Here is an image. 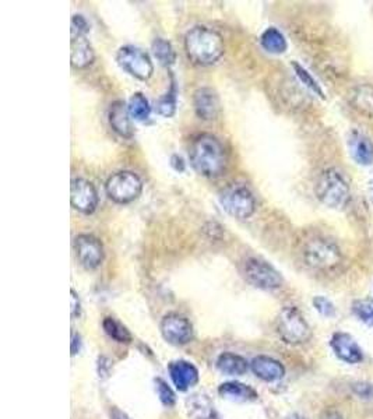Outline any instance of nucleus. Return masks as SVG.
I'll return each instance as SVG.
<instances>
[{
	"label": "nucleus",
	"mask_w": 373,
	"mask_h": 419,
	"mask_svg": "<svg viewBox=\"0 0 373 419\" xmlns=\"http://www.w3.org/2000/svg\"><path fill=\"white\" fill-rule=\"evenodd\" d=\"M193 170L204 178H218L226 168V153L221 142L208 133L197 136L189 149Z\"/></svg>",
	"instance_id": "1"
},
{
	"label": "nucleus",
	"mask_w": 373,
	"mask_h": 419,
	"mask_svg": "<svg viewBox=\"0 0 373 419\" xmlns=\"http://www.w3.org/2000/svg\"><path fill=\"white\" fill-rule=\"evenodd\" d=\"M187 57L200 66H210L221 59L225 52L222 36L204 25L193 27L185 35Z\"/></svg>",
	"instance_id": "2"
},
{
	"label": "nucleus",
	"mask_w": 373,
	"mask_h": 419,
	"mask_svg": "<svg viewBox=\"0 0 373 419\" xmlns=\"http://www.w3.org/2000/svg\"><path fill=\"white\" fill-rule=\"evenodd\" d=\"M318 200L329 209H343L350 200V186L340 171L329 168L323 171L315 185Z\"/></svg>",
	"instance_id": "3"
},
{
	"label": "nucleus",
	"mask_w": 373,
	"mask_h": 419,
	"mask_svg": "<svg viewBox=\"0 0 373 419\" xmlns=\"http://www.w3.org/2000/svg\"><path fill=\"white\" fill-rule=\"evenodd\" d=\"M304 261L313 270L329 271L340 266L343 254L340 247L325 236L311 238L302 249Z\"/></svg>",
	"instance_id": "4"
},
{
	"label": "nucleus",
	"mask_w": 373,
	"mask_h": 419,
	"mask_svg": "<svg viewBox=\"0 0 373 419\" xmlns=\"http://www.w3.org/2000/svg\"><path fill=\"white\" fill-rule=\"evenodd\" d=\"M277 333L290 345H299L309 341L312 333L308 322L295 306H285L277 316Z\"/></svg>",
	"instance_id": "5"
},
{
	"label": "nucleus",
	"mask_w": 373,
	"mask_h": 419,
	"mask_svg": "<svg viewBox=\"0 0 373 419\" xmlns=\"http://www.w3.org/2000/svg\"><path fill=\"white\" fill-rule=\"evenodd\" d=\"M143 191L140 177L132 171H121L109 177L105 184L108 198L118 205H128L135 202Z\"/></svg>",
	"instance_id": "6"
},
{
	"label": "nucleus",
	"mask_w": 373,
	"mask_h": 419,
	"mask_svg": "<svg viewBox=\"0 0 373 419\" xmlns=\"http://www.w3.org/2000/svg\"><path fill=\"white\" fill-rule=\"evenodd\" d=\"M219 205L224 211L236 218L246 219L256 210L253 193L243 185H231L219 193Z\"/></svg>",
	"instance_id": "7"
},
{
	"label": "nucleus",
	"mask_w": 373,
	"mask_h": 419,
	"mask_svg": "<svg viewBox=\"0 0 373 419\" xmlns=\"http://www.w3.org/2000/svg\"><path fill=\"white\" fill-rule=\"evenodd\" d=\"M116 63L122 70L142 81L149 80L154 73V64L150 55L133 45L122 46L118 50Z\"/></svg>",
	"instance_id": "8"
},
{
	"label": "nucleus",
	"mask_w": 373,
	"mask_h": 419,
	"mask_svg": "<svg viewBox=\"0 0 373 419\" xmlns=\"http://www.w3.org/2000/svg\"><path fill=\"white\" fill-rule=\"evenodd\" d=\"M242 273L246 281L259 289L273 291L281 288L284 284L281 274L271 264L256 257L245 260Z\"/></svg>",
	"instance_id": "9"
},
{
	"label": "nucleus",
	"mask_w": 373,
	"mask_h": 419,
	"mask_svg": "<svg viewBox=\"0 0 373 419\" xmlns=\"http://www.w3.org/2000/svg\"><path fill=\"white\" fill-rule=\"evenodd\" d=\"M73 247L77 261L86 270H95L104 261V246L94 235L81 233L76 236Z\"/></svg>",
	"instance_id": "10"
},
{
	"label": "nucleus",
	"mask_w": 373,
	"mask_h": 419,
	"mask_svg": "<svg viewBox=\"0 0 373 419\" xmlns=\"http://www.w3.org/2000/svg\"><path fill=\"white\" fill-rule=\"evenodd\" d=\"M161 334L172 345H185L193 338V327L185 316L168 313L161 320Z\"/></svg>",
	"instance_id": "11"
},
{
	"label": "nucleus",
	"mask_w": 373,
	"mask_h": 419,
	"mask_svg": "<svg viewBox=\"0 0 373 419\" xmlns=\"http://www.w3.org/2000/svg\"><path fill=\"white\" fill-rule=\"evenodd\" d=\"M70 202L73 209L83 214H93L98 206V193L95 186L83 178L72 181Z\"/></svg>",
	"instance_id": "12"
},
{
	"label": "nucleus",
	"mask_w": 373,
	"mask_h": 419,
	"mask_svg": "<svg viewBox=\"0 0 373 419\" xmlns=\"http://www.w3.org/2000/svg\"><path fill=\"white\" fill-rule=\"evenodd\" d=\"M193 107L196 115L203 121H214L221 111V102L218 94L210 87H201L196 90L193 95Z\"/></svg>",
	"instance_id": "13"
},
{
	"label": "nucleus",
	"mask_w": 373,
	"mask_h": 419,
	"mask_svg": "<svg viewBox=\"0 0 373 419\" xmlns=\"http://www.w3.org/2000/svg\"><path fill=\"white\" fill-rule=\"evenodd\" d=\"M330 345L339 359L346 364L355 365L364 359V354L353 336L347 333H336L332 337Z\"/></svg>",
	"instance_id": "14"
},
{
	"label": "nucleus",
	"mask_w": 373,
	"mask_h": 419,
	"mask_svg": "<svg viewBox=\"0 0 373 419\" xmlns=\"http://www.w3.org/2000/svg\"><path fill=\"white\" fill-rule=\"evenodd\" d=\"M108 121L115 133L125 139H132L135 135V128L132 123V116L129 114L128 105L123 101H115L108 112Z\"/></svg>",
	"instance_id": "15"
},
{
	"label": "nucleus",
	"mask_w": 373,
	"mask_h": 419,
	"mask_svg": "<svg viewBox=\"0 0 373 419\" xmlns=\"http://www.w3.org/2000/svg\"><path fill=\"white\" fill-rule=\"evenodd\" d=\"M168 372L172 383L179 392H186L198 382V371L187 361H174L168 365Z\"/></svg>",
	"instance_id": "16"
},
{
	"label": "nucleus",
	"mask_w": 373,
	"mask_h": 419,
	"mask_svg": "<svg viewBox=\"0 0 373 419\" xmlns=\"http://www.w3.org/2000/svg\"><path fill=\"white\" fill-rule=\"evenodd\" d=\"M348 149L353 160L362 165L368 167L373 164V142L364 133L353 130L348 137Z\"/></svg>",
	"instance_id": "17"
},
{
	"label": "nucleus",
	"mask_w": 373,
	"mask_h": 419,
	"mask_svg": "<svg viewBox=\"0 0 373 419\" xmlns=\"http://www.w3.org/2000/svg\"><path fill=\"white\" fill-rule=\"evenodd\" d=\"M250 369L259 379L264 382H277L285 375V368L281 362L264 355L256 357L250 362Z\"/></svg>",
	"instance_id": "18"
},
{
	"label": "nucleus",
	"mask_w": 373,
	"mask_h": 419,
	"mask_svg": "<svg viewBox=\"0 0 373 419\" xmlns=\"http://www.w3.org/2000/svg\"><path fill=\"white\" fill-rule=\"evenodd\" d=\"M94 59L95 53L90 41L87 39V35L72 34V66L76 69H86L94 62Z\"/></svg>",
	"instance_id": "19"
},
{
	"label": "nucleus",
	"mask_w": 373,
	"mask_h": 419,
	"mask_svg": "<svg viewBox=\"0 0 373 419\" xmlns=\"http://www.w3.org/2000/svg\"><path fill=\"white\" fill-rule=\"evenodd\" d=\"M348 104L354 111L367 118H373V85L360 84L348 94Z\"/></svg>",
	"instance_id": "20"
},
{
	"label": "nucleus",
	"mask_w": 373,
	"mask_h": 419,
	"mask_svg": "<svg viewBox=\"0 0 373 419\" xmlns=\"http://www.w3.org/2000/svg\"><path fill=\"white\" fill-rule=\"evenodd\" d=\"M218 393L222 399L235 401V403H249L257 400V393L247 385L239 382H226L222 383L218 389Z\"/></svg>",
	"instance_id": "21"
},
{
	"label": "nucleus",
	"mask_w": 373,
	"mask_h": 419,
	"mask_svg": "<svg viewBox=\"0 0 373 419\" xmlns=\"http://www.w3.org/2000/svg\"><path fill=\"white\" fill-rule=\"evenodd\" d=\"M189 415L193 419H219L211 400L201 393L190 396L186 401Z\"/></svg>",
	"instance_id": "22"
},
{
	"label": "nucleus",
	"mask_w": 373,
	"mask_h": 419,
	"mask_svg": "<svg viewBox=\"0 0 373 419\" xmlns=\"http://www.w3.org/2000/svg\"><path fill=\"white\" fill-rule=\"evenodd\" d=\"M217 368L221 373L228 376H242L247 372V361L233 352H224L217 359Z\"/></svg>",
	"instance_id": "23"
},
{
	"label": "nucleus",
	"mask_w": 373,
	"mask_h": 419,
	"mask_svg": "<svg viewBox=\"0 0 373 419\" xmlns=\"http://www.w3.org/2000/svg\"><path fill=\"white\" fill-rule=\"evenodd\" d=\"M260 45L263 46L264 50H267L270 53H274V55L284 53L288 48V43H287V39H285L284 34L280 29H277L276 27H270L262 34Z\"/></svg>",
	"instance_id": "24"
},
{
	"label": "nucleus",
	"mask_w": 373,
	"mask_h": 419,
	"mask_svg": "<svg viewBox=\"0 0 373 419\" xmlns=\"http://www.w3.org/2000/svg\"><path fill=\"white\" fill-rule=\"evenodd\" d=\"M128 109L129 114L132 116V119L139 121V122H144L150 118L151 115V107L149 99L146 98V95L143 92H135L129 102H128Z\"/></svg>",
	"instance_id": "25"
},
{
	"label": "nucleus",
	"mask_w": 373,
	"mask_h": 419,
	"mask_svg": "<svg viewBox=\"0 0 373 419\" xmlns=\"http://www.w3.org/2000/svg\"><path fill=\"white\" fill-rule=\"evenodd\" d=\"M151 50H153L156 59L165 67L172 66L177 60V53H175L171 42H168L164 38H156L151 43Z\"/></svg>",
	"instance_id": "26"
},
{
	"label": "nucleus",
	"mask_w": 373,
	"mask_h": 419,
	"mask_svg": "<svg viewBox=\"0 0 373 419\" xmlns=\"http://www.w3.org/2000/svg\"><path fill=\"white\" fill-rule=\"evenodd\" d=\"M102 327L105 330V333L112 338L115 340L116 343H121V344H130L133 337L130 334V331L122 324L119 323L118 320H115L114 317H105L102 320Z\"/></svg>",
	"instance_id": "27"
},
{
	"label": "nucleus",
	"mask_w": 373,
	"mask_h": 419,
	"mask_svg": "<svg viewBox=\"0 0 373 419\" xmlns=\"http://www.w3.org/2000/svg\"><path fill=\"white\" fill-rule=\"evenodd\" d=\"M156 109H157V114L164 118H171L175 115V112H177V85H175L174 78H172L171 88L168 90V92L164 94L157 101Z\"/></svg>",
	"instance_id": "28"
},
{
	"label": "nucleus",
	"mask_w": 373,
	"mask_h": 419,
	"mask_svg": "<svg viewBox=\"0 0 373 419\" xmlns=\"http://www.w3.org/2000/svg\"><path fill=\"white\" fill-rule=\"evenodd\" d=\"M292 67H294V70H295L297 77L299 78V81H301L306 88H309L313 94L319 95L320 98H325V92H323L322 87L319 85V83L313 78V76H312L305 67H302L298 62H292Z\"/></svg>",
	"instance_id": "29"
},
{
	"label": "nucleus",
	"mask_w": 373,
	"mask_h": 419,
	"mask_svg": "<svg viewBox=\"0 0 373 419\" xmlns=\"http://www.w3.org/2000/svg\"><path fill=\"white\" fill-rule=\"evenodd\" d=\"M353 312L361 322H364L369 327H373L372 299H357V301H354Z\"/></svg>",
	"instance_id": "30"
},
{
	"label": "nucleus",
	"mask_w": 373,
	"mask_h": 419,
	"mask_svg": "<svg viewBox=\"0 0 373 419\" xmlns=\"http://www.w3.org/2000/svg\"><path fill=\"white\" fill-rule=\"evenodd\" d=\"M154 383H156V392H157V396L160 397V401L168 408L174 407L177 399H175V393L168 386V383L163 379H156Z\"/></svg>",
	"instance_id": "31"
},
{
	"label": "nucleus",
	"mask_w": 373,
	"mask_h": 419,
	"mask_svg": "<svg viewBox=\"0 0 373 419\" xmlns=\"http://www.w3.org/2000/svg\"><path fill=\"white\" fill-rule=\"evenodd\" d=\"M315 309L325 317H334L337 315L334 303L326 296H315L312 301Z\"/></svg>",
	"instance_id": "32"
},
{
	"label": "nucleus",
	"mask_w": 373,
	"mask_h": 419,
	"mask_svg": "<svg viewBox=\"0 0 373 419\" xmlns=\"http://www.w3.org/2000/svg\"><path fill=\"white\" fill-rule=\"evenodd\" d=\"M353 393L362 400H373V385L367 382H357L351 385Z\"/></svg>",
	"instance_id": "33"
},
{
	"label": "nucleus",
	"mask_w": 373,
	"mask_h": 419,
	"mask_svg": "<svg viewBox=\"0 0 373 419\" xmlns=\"http://www.w3.org/2000/svg\"><path fill=\"white\" fill-rule=\"evenodd\" d=\"M90 32V24L81 14H76L72 17V34L87 35Z\"/></svg>",
	"instance_id": "34"
},
{
	"label": "nucleus",
	"mask_w": 373,
	"mask_h": 419,
	"mask_svg": "<svg viewBox=\"0 0 373 419\" xmlns=\"http://www.w3.org/2000/svg\"><path fill=\"white\" fill-rule=\"evenodd\" d=\"M72 294V319H76L80 316V312H81V303H80V299H79V295L74 289L70 291Z\"/></svg>",
	"instance_id": "35"
},
{
	"label": "nucleus",
	"mask_w": 373,
	"mask_h": 419,
	"mask_svg": "<svg viewBox=\"0 0 373 419\" xmlns=\"http://www.w3.org/2000/svg\"><path fill=\"white\" fill-rule=\"evenodd\" d=\"M171 165H172V168H174L177 172H184V171L186 170V167H185V161H184L182 157H179V156H172V158H171Z\"/></svg>",
	"instance_id": "36"
},
{
	"label": "nucleus",
	"mask_w": 373,
	"mask_h": 419,
	"mask_svg": "<svg viewBox=\"0 0 373 419\" xmlns=\"http://www.w3.org/2000/svg\"><path fill=\"white\" fill-rule=\"evenodd\" d=\"M109 417H111V419H130L128 414H125L123 411H121L118 407H111Z\"/></svg>",
	"instance_id": "37"
},
{
	"label": "nucleus",
	"mask_w": 373,
	"mask_h": 419,
	"mask_svg": "<svg viewBox=\"0 0 373 419\" xmlns=\"http://www.w3.org/2000/svg\"><path fill=\"white\" fill-rule=\"evenodd\" d=\"M80 336L73 333L72 336V355H76L80 351Z\"/></svg>",
	"instance_id": "38"
},
{
	"label": "nucleus",
	"mask_w": 373,
	"mask_h": 419,
	"mask_svg": "<svg viewBox=\"0 0 373 419\" xmlns=\"http://www.w3.org/2000/svg\"><path fill=\"white\" fill-rule=\"evenodd\" d=\"M320 419H344L343 418V415L339 413V411H334V410H329V411H326Z\"/></svg>",
	"instance_id": "39"
},
{
	"label": "nucleus",
	"mask_w": 373,
	"mask_h": 419,
	"mask_svg": "<svg viewBox=\"0 0 373 419\" xmlns=\"http://www.w3.org/2000/svg\"><path fill=\"white\" fill-rule=\"evenodd\" d=\"M368 191H369V196H371V199H372L373 202V179L369 182V186H368Z\"/></svg>",
	"instance_id": "40"
},
{
	"label": "nucleus",
	"mask_w": 373,
	"mask_h": 419,
	"mask_svg": "<svg viewBox=\"0 0 373 419\" xmlns=\"http://www.w3.org/2000/svg\"><path fill=\"white\" fill-rule=\"evenodd\" d=\"M290 419H304V418H301V417H298V415H294V417H292V418H290Z\"/></svg>",
	"instance_id": "41"
}]
</instances>
